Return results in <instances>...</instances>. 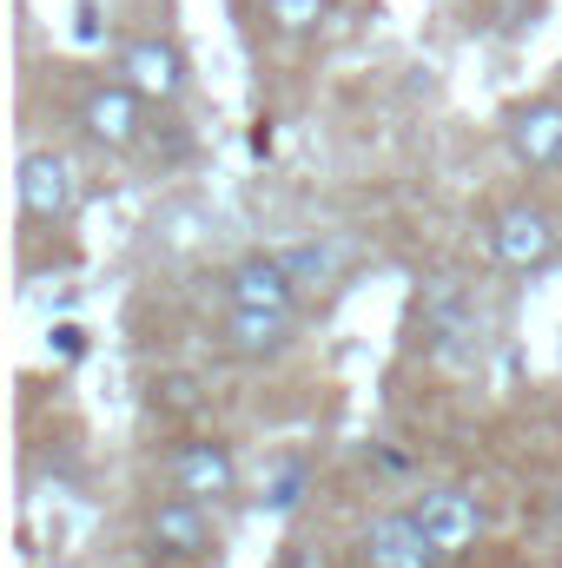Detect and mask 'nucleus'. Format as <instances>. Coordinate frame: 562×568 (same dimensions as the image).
Returning <instances> with one entry per match:
<instances>
[{"instance_id":"obj_1","label":"nucleus","mask_w":562,"mask_h":568,"mask_svg":"<svg viewBox=\"0 0 562 568\" xmlns=\"http://www.w3.org/2000/svg\"><path fill=\"white\" fill-rule=\"evenodd\" d=\"M490 258L510 278H536L562 258V212L543 199H516L490 219Z\"/></svg>"},{"instance_id":"obj_2","label":"nucleus","mask_w":562,"mask_h":568,"mask_svg":"<svg viewBox=\"0 0 562 568\" xmlns=\"http://www.w3.org/2000/svg\"><path fill=\"white\" fill-rule=\"evenodd\" d=\"M13 199H20V219L40 225V232H60L80 219V172L60 145H27L20 165H13Z\"/></svg>"},{"instance_id":"obj_3","label":"nucleus","mask_w":562,"mask_h":568,"mask_svg":"<svg viewBox=\"0 0 562 568\" xmlns=\"http://www.w3.org/2000/svg\"><path fill=\"white\" fill-rule=\"evenodd\" d=\"M80 133L100 152H140L145 133H152V100H140L127 80H100L80 100Z\"/></svg>"},{"instance_id":"obj_4","label":"nucleus","mask_w":562,"mask_h":568,"mask_svg":"<svg viewBox=\"0 0 562 568\" xmlns=\"http://www.w3.org/2000/svg\"><path fill=\"white\" fill-rule=\"evenodd\" d=\"M165 489L192 496V503H225L239 496V456L219 436H185L165 449Z\"/></svg>"},{"instance_id":"obj_5","label":"nucleus","mask_w":562,"mask_h":568,"mask_svg":"<svg viewBox=\"0 0 562 568\" xmlns=\"http://www.w3.org/2000/svg\"><path fill=\"white\" fill-rule=\"evenodd\" d=\"M113 73H120L140 100H152V106H179L185 87H192V67H185L179 40H165V33H140V40H127V47L113 53Z\"/></svg>"},{"instance_id":"obj_6","label":"nucleus","mask_w":562,"mask_h":568,"mask_svg":"<svg viewBox=\"0 0 562 568\" xmlns=\"http://www.w3.org/2000/svg\"><path fill=\"white\" fill-rule=\"evenodd\" d=\"M298 272L284 252H245L219 272V297L225 311H298Z\"/></svg>"},{"instance_id":"obj_7","label":"nucleus","mask_w":562,"mask_h":568,"mask_svg":"<svg viewBox=\"0 0 562 568\" xmlns=\"http://www.w3.org/2000/svg\"><path fill=\"white\" fill-rule=\"evenodd\" d=\"M145 549H152V562H205V556H219V529H212L205 503L165 496L145 509Z\"/></svg>"},{"instance_id":"obj_8","label":"nucleus","mask_w":562,"mask_h":568,"mask_svg":"<svg viewBox=\"0 0 562 568\" xmlns=\"http://www.w3.org/2000/svg\"><path fill=\"white\" fill-rule=\"evenodd\" d=\"M411 516H418L423 542H430L443 562L470 556V549H476V536H483V503H476L470 489H456V483H436V489H423L418 503H411Z\"/></svg>"},{"instance_id":"obj_9","label":"nucleus","mask_w":562,"mask_h":568,"mask_svg":"<svg viewBox=\"0 0 562 568\" xmlns=\"http://www.w3.org/2000/svg\"><path fill=\"white\" fill-rule=\"evenodd\" d=\"M503 145L523 172H556L562 165V100H523L503 113Z\"/></svg>"},{"instance_id":"obj_10","label":"nucleus","mask_w":562,"mask_h":568,"mask_svg":"<svg viewBox=\"0 0 562 568\" xmlns=\"http://www.w3.org/2000/svg\"><path fill=\"white\" fill-rule=\"evenodd\" d=\"M298 337V311H225L212 344L239 364H265V357H284Z\"/></svg>"},{"instance_id":"obj_11","label":"nucleus","mask_w":562,"mask_h":568,"mask_svg":"<svg viewBox=\"0 0 562 568\" xmlns=\"http://www.w3.org/2000/svg\"><path fill=\"white\" fill-rule=\"evenodd\" d=\"M358 562L364 568H436L443 556L423 542L418 516L411 509H391V516H371L364 536H358Z\"/></svg>"},{"instance_id":"obj_12","label":"nucleus","mask_w":562,"mask_h":568,"mask_svg":"<svg viewBox=\"0 0 562 568\" xmlns=\"http://www.w3.org/2000/svg\"><path fill=\"white\" fill-rule=\"evenodd\" d=\"M284 258H291L298 284H338V272H344V245H338V239H304V245H291Z\"/></svg>"},{"instance_id":"obj_13","label":"nucleus","mask_w":562,"mask_h":568,"mask_svg":"<svg viewBox=\"0 0 562 568\" xmlns=\"http://www.w3.org/2000/svg\"><path fill=\"white\" fill-rule=\"evenodd\" d=\"M265 20L284 40H304V33H318L331 20V0H265Z\"/></svg>"},{"instance_id":"obj_14","label":"nucleus","mask_w":562,"mask_h":568,"mask_svg":"<svg viewBox=\"0 0 562 568\" xmlns=\"http://www.w3.org/2000/svg\"><path fill=\"white\" fill-rule=\"evenodd\" d=\"M152 410L192 417V410H199V384H192V377H159V384H152Z\"/></svg>"},{"instance_id":"obj_15","label":"nucleus","mask_w":562,"mask_h":568,"mask_svg":"<svg viewBox=\"0 0 562 568\" xmlns=\"http://www.w3.org/2000/svg\"><path fill=\"white\" fill-rule=\"evenodd\" d=\"M53 351H60V357H80V351H87V331H80V324H53Z\"/></svg>"},{"instance_id":"obj_16","label":"nucleus","mask_w":562,"mask_h":568,"mask_svg":"<svg viewBox=\"0 0 562 568\" xmlns=\"http://www.w3.org/2000/svg\"><path fill=\"white\" fill-rule=\"evenodd\" d=\"M298 483H304V469H284L279 489H272V509H291V503H298Z\"/></svg>"},{"instance_id":"obj_17","label":"nucleus","mask_w":562,"mask_h":568,"mask_svg":"<svg viewBox=\"0 0 562 568\" xmlns=\"http://www.w3.org/2000/svg\"><path fill=\"white\" fill-rule=\"evenodd\" d=\"M550 523L562 529V496H550Z\"/></svg>"},{"instance_id":"obj_18","label":"nucleus","mask_w":562,"mask_h":568,"mask_svg":"<svg viewBox=\"0 0 562 568\" xmlns=\"http://www.w3.org/2000/svg\"><path fill=\"white\" fill-rule=\"evenodd\" d=\"M510 568H530V562H510Z\"/></svg>"}]
</instances>
